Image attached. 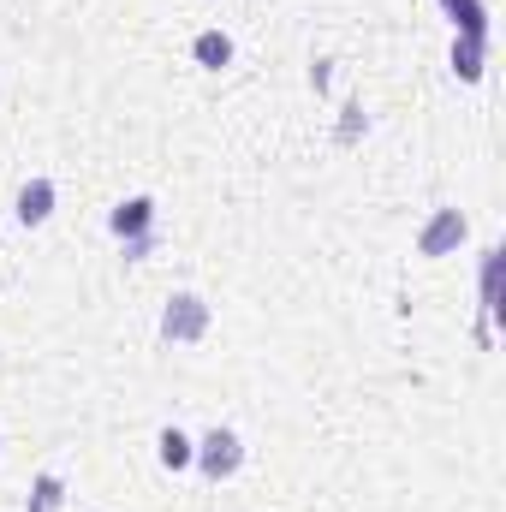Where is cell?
<instances>
[{
  "mask_svg": "<svg viewBox=\"0 0 506 512\" xmlns=\"http://www.w3.org/2000/svg\"><path fill=\"white\" fill-rule=\"evenodd\" d=\"M60 501H66L60 471H42V477H36V489H30V507H24V512H60Z\"/></svg>",
  "mask_w": 506,
  "mask_h": 512,
  "instance_id": "obj_11",
  "label": "cell"
},
{
  "mask_svg": "<svg viewBox=\"0 0 506 512\" xmlns=\"http://www.w3.org/2000/svg\"><path fill=\"white\" fill-rule=\"evenodd\" d=\"M453 72L465 78V84H483V72H489V42H453Z\"/></svg>",
  "mask_w": 506,
  "mask_h": 512,
  "instance_id": "obj_9",
  "label": "cell"
},
{
  "mask_svg": "<svg viewBox=\"0 0 506 512\" xmlns=\"http://www.w3.org/2000/svg\"><path fill=\"white\" fill-rule=\"evenodd\" d=\"M161 245V233H143V239H126V262H143V256Z\"/></svg>",
  "mask_w": 506,
  "mask_h": 512,
  "instance_id": "obj_12",
  "label": "cell"
},
{
  "mask_svg": "<svg viewBox=\"0 0 506 512\" xmlns=\"http://www.w3.org/2000/svg\"><path fill=\"white\" fill-rule=\"evenodd\" d=\"M465 233H471V221L459 209H435L423 221V233H417V256H453L465 245Z\"/></svg>",
  "mask_w": 506,
  "mask_h": 512,
  "instance_id": "obj_3",
  "label": "cell"
},
{
  "mask_svg": "<svg viewBox=\"0 0 506 512\" xmlns=\"http://www.w3.org/2000/svg\"><path fill=\"white\" fill-rule=\"evenodd\" d=\"M108 227H114L120 239H143V233H155V197H126V203H114Z\"/></svg>",
  "mask_w": 506,
  "mask_h": 512,
  "instance_id": "obj_5",
  "label": "cell"
},
{
  "mask_svg": "<svg viewBox=\"0 0 506 512\" xmlns=\"http://www.w3.org/2000/svg\"><path fill=\"white\" fill-rule=\"evenodd\" d=\"M155 459H161L167 471H185V465L197 459V441H185L179 429H161V435H155Z\"/></svg>",
  "mask_w": 506,
  "mask_h": 512,
  "instance_id": "obj_10",
  "label": "cell"
},
{
  "mask_svg": "<svg viewBox=\"0 0 506 512\" xmlns=\"http://www.w3.org/2000/svg\"><path fill=\"white\" fill-rule=\"evenodd\" d=\"M441 12L453 18V30L465 42H489V6L483 0H441Z\"/></svg>",
  "mask_w": 506,
  "mask_h": 512,
  "instance_id": "obj_7",
  "label": "cell"
},
{
  "mask_svg": "<svg viewBox=\"0 0 506 512\" xmlns=\"http://www.w3.org/2000/svg\"><path fill=\"white\" fill-rule=\"evenodd\" d=\"M501 268H506V251L489 245V251H483V328H477L483 346L495 340V316H501Z\"/></svg>",
  "mask_w": 506,
  "mask_h": 512,
  "instance_id": "obj_4",
  "label": "cell"
},
{
  "mask_svg": "<svg viewBox=\"0 0 506 512\" xmlns=\"http://www.w3.org/2000/svg\"><path fill=\"white\" fill-rule=\"evenodd\" d=\"M12 215H18V227H42V221L54 215V179H30V185L18 191Z\"/></svg>",
  "mask_w": 506,
  "mask_h": 512,
  "instance_id": "obj_6",
  "label": "cell"
},
{
  "mask_svg": "<svg viewBox=\"0 0 506 512\" xmlns=\"http://www.w3.org/2000/svg\"><path fill=\"white\" fill-rule=\"evenodd\" d=\"M191 465H197L209 483H227V477H239V465H245V441H239L233 429L215 423V429L197 441V459H191Z\"/></svg>",
  "mask_w": 506,
  "mask_h": 512,
  "instance_id": "obj_2",
  "label": "cell"
},
{
  "mask_svg": "<svg viewBox=\"0 0 506 512\" xmlns=\"http://www.w3.org/2000/svg\"><path fill=\"white\" fill-rule=\"evenodd\" d=\"M191 60H197V66H209V72L233 66V36H227V30H197V42H191Z\"/></svg>",
  "mask_w": 506,
  "mask_h": 512,
  "instance_id": "obj_8",
  "label": "cell"
},
{
  "mask_svg": "<svg viewBox=\"0 0 506 512\" xmlns=\"http://www.w3.org/2000/svg\"><path fill=\"white\" fill-rule=\"evenodd\" d=\"M209 334V304L197 292H173L167 310H161V340L167 346H197Z\"/></svg>",
  "mask_w": 506,
  "mask_h": 512,
  "instance_id": "obj_1",
  "label": "cell"
}]
</instances>
